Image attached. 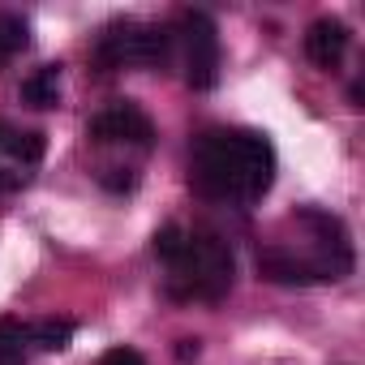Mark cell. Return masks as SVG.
Returning a JSON list of instances; mask_svg holds the SVG:
<instances>
[{"label": "cell", "mask_w": 365, "mask_h": 365, "mask_svg": "<svg viewBox=\"0 0 365 365\" xmlns=\"http://www.w3.org/2000/svg\"><path fill=\"white\" fill-rule=\"evenodd\" d=\"M99 365H146V361H142V352H133V348H112V352H103Z\"/></svg>", "instance_id": "5bb4252c"}, {"label": "cell", "mask_w": 365, "mask_h": 365, "mask_svg": "<svg viewBox=\"0 0 365 365\" xmlns=\"http://www.w3.org/2000/svg\"><path fill=\"white\" fill-rule=\"evenodd\" d=\"M86 138H91V142H103V146H112V142L150 146V142H155V125H150V116H146L138 103L116 99V103H108L103 112H95V116H91Z\"/></svg>", "instance_id": "8992f818"}, {"label": "cell", "mask_w": 365, "mask_h": 365, "mask_svg": "<svg viewBox=\"0 0 365 365\" xmlns=\"http://www.w3.org/2000/svg\"><path fill=\"white\" fill-rule=\"evenodd\" d=\"M275 180V150L254 129H211L190 159V185L211 202H258Z\"/></svg>", "instance_id": "6da1fadb"}, {"label": "cell", "mask_w": 365, "mask_h": 365, "mask_svg": "<svg viewBox=\"0 0 365 365\" xmlns=\"http://www.w3.org/2000/svg\"><path fill=\"white\" fill-rule=\"evenodd\" d=\"M180 245H185V228H180V224H163V228L155 232V254H159L163 262H172V258L180 254Z\"/></svg>", "instance_id": "4fadbf2b"}, {"label": "cell", "mask_w": 365, "mask_h": 365, "mask_svg": "<svg viewBox=\"0 0 365 365\" xmlns=\"http://www.w3.org/2000/svg\"><path fill=\"white\" fill-rule=\"evenodd\" d=\"M61 99V65H43L22 82V103L31 108H56Z\"/></svg>", "instance_id": "9c48e42d"}, {"label": "cell", "mask_w": 365, "mask_h": 365, "mask_svg": "<svg viewBox=\"0 0 365 365\" xmlns=\"http://www.w3.org/2000/svg\"><path fill=\"white\" fill-rule=\"evenodd\" d=\"M31 352V327L18 318H0V365H26Z\"/></svg>", "instance_id": "30bf717a"}, {"label": "cell", "mask_w": 365, "mask_h": 365, "mask_svg": "<svg viewBox=\"0 0 365 365\" xmlns=\"http://www.w3.org/2000/svg\"><path fill=\"white\" fill-rule=\"evenodd\" d=\"M258 271H262V279H271V284H318L314 267H309L297 250H284V245H267V250L258 254Z\"/></svg>", "instance_id": "ba28073f"}, {"label": "cell", "mask_w": 365, "mask_h": 365, "mask_svg": "<svg viewBox=\"0 0 365 365\" xmlns=\"http://www.w3.org/2000/svg\"><path fill=\"white\" fill-rule=\"evenodd\" d=\"M168 267V297L172 301H224L237 279L232 250L211 232H185V245Z\"/></svg>", "instance_id": "7a4b0ae2"}, {"label": "cell", "mask_w": 365, "mask_h": 365, "mask_svg": "<svg viewBox=\"0 0 365 365\" xmlns=\"http://www.w3.org/2000/svg\"><path fill=\"white\" fill-rule=\"evenodd\" d=\"M39 159H43V133L39 129L22 133V129L0 120V194L22 190L31 180V172L39 168Z\"/></svg>", "instance_id": "5b68a950"}, {"label": "cell", "mask_w": 365, "mask_h": 365, "mask_svg": "<svg viewBox=\"0 0 365 365\" xmlns=\"http://www.w3.org/2000/svg\"><path fill=\"white\" fill-rule=\"evenodd\" d=\"M172 61V26H146V22H116L99 35L95 43V65L99 69H163Z\"/></svg>", "instance_id": "3957f363"}, {"label": "cell", "mask_w": 365, "mask_h": 365, "mask_svg": "<svg viewBox=\"0 0 365 365\" xmlns=\"http://www.w3.org/2000/svg\"><path fill=\"white\" fill-rule=\"evenodd\" d=\"M176 356H180V361H190V356H198V339H180Z\"/></svg>", "instance_id": "9a60e30c"}, {"label": "cell", "mask_w": 365, "mask_h": 365, "mask_svg": "<svg viewBox=\"0 0 365 365\" xmlns=\"http://www.w3.org/2000/svg\"><path fill=\"white\" fill-rule=\"evenodd\" d=\"M172 56H180L185 82L194 91L215 86L220 78V31L207 14H180L172 26Z\"/></svg>", "instance_id": "277c9868"}, {"label": "cell", "mask_w": 365, "mask_h": 365, "mask_svg": "<svg viewBox=\"0 0 365 365\" xmlns=\"http://www.w3.org/2000/svg\"><path fill=\"white\" fill-rule=\"evenodd\" d=\"M73 339V322L69 318H43L31 327V348H43V352H65Z\"/></svg>", "instance_id": "8fae6325"}, {"label": "cell", "mask_w": 365, "mask_h": 365, "mask_svg": "<svg viewBox=\"0 0 365 365\" xmlns=\"http://www.w3.org/2000/svg\"><path fill=\"white\" fill-rule=\"evenodd\" d=\"M348 52V26L339 18H318L309 31H305V56L318 65V69H335Z\"/></svg>", "instance_id": "52a82bcc"}, {"label": "cell", "mask_w": 365, "mask_h": 365, "mask_svg": "<svg viewBox=\"0 0 365 365\" xmlns=\"http://www.w3.org/2000/svg\"><path fill=\"white\" fill-rule=\"evenodd\" d=\"M26 43H31V26L22 18H14V14H0V65L14 61Z\"/></svg>", "instance_id": "7c38bea8"}]
</instances>
